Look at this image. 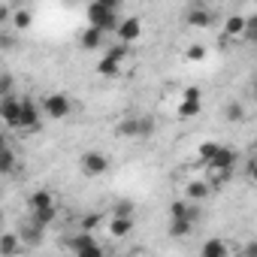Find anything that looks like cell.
I'll return each mask as SVG.
<instances>
[{
	"mask_svg": "<svg viewBox=\"0 0 257 257\" xmlns=\"http://www.w3.org/2000/svg\"><path fill=\"white\" fill-rule=\"evenodd\" d=\"M28 209H31V218H37V221H40V224H46V227L58 218L55 197H52L46 188H40V191H34V194L28 197Z\"/></svg>",
	"mask_w": 257,
	"mask_h": 257,
	"instance_id": "obj_1",
	"label": "cell"
},
{
	"mask_svg": "<svg viewBox=\"0 0 257 257\" xmlns=\"http://www.w3.org/2000/svg\"><path fill=\"white\" fill-rule=\"evenodd\" d=\"M85 16H88V25H97V28H103L106 34H109V31H118V25H121V19H118V10H109V7H103L100 0H91V4H88V10H85Z\"/></svg>",
	"mask_w": 257,
	"mask_h": 257,
	"instance_id": "obj_2",
	"label": "cell"
},
{
	"mask_svg": "<svg viewBox=\"0 0 257 257\" xmlns=\"http://www.w3.org/2000/svg\"><path fill=\"white\" fill-rule=\"evenodd\" d=\"M124 58H127V49H124V43H118L115 49H109V52L100 58V64H97V76H103V79L118 76V73H121V64H124Z\"/></svg>",
	"mask_w": 257,
	"mask_h": 257,
	"instance_id": "obj_3",
	"label": "cell"
},
{
	"mask_svg": "<svg viewBox=\"0 0 257 257\" xmlns=\"http://www.w3.org/2000/svg\"><path fill=\"white\" fill-rule=\"evenodd\" d=\"M43 112H46L52 121H61V118H67V115L73 112V100H70L67 94H49V97L43 100Z\"/></svg>",
	"mask_w": 257,
	"mask_h": 257,
	"instance_id": "obj_4",
	"label": "cell"
},
{
	"mask_svg": "<svg viewBox=\"0 0 257 257\" xmlns=\"http://www.w3.org/2000/svg\"><path fill=\"white\" fill-rule=\"evenodd\" d=\"M79 167H82L85 176L97 179V176H103V173L109 170V158H106L103 152H85V155L79 158Z\"/></svg>",
	"mask_w": 257,
	"mask_h": 257,
	"instance_id": "obj_5",
	"label": "cell"
},
{
	"mask_svg": "<svg viewBox=\"0 0 257 257\" xmlns=\"http://www.w3.org/2000/svg\"><path fill=\"white\" fill-rule=\"evenodd\" d=\"M67 248H70L73 254H82V257H100V254H103V248L94 242V236H91L88 230H82L79 236H73V239L67 242Z\"/></svg>",
	"mask_w": 257,
	"mask_h": 257,
	"instance_id": "obj_6",
	"label": "cell"
},
{
	"mask_svg": "<svg viewBox=\"0 0 257 257\" xmlns=\"http://www.w3.org/2000/svg\"><path fill=\"white\" fill-rule=\"evenodd\" d=\"M0 118H4L7 127L19 131V121H22V100L13 97V94H4V100H0Z\"/></svg>",
	"mask_w": 257,
	"mask_h": 257,
	"instance_id": "obj_7",
	"label": "cell"
},
{
	"mask_svg": "<svg viewBox=\"0 0 257 257\" xmlns=\"http://www.w3.org/2000/svg\"><path fill=\"white\" fill-rule=\"evenodd\" d=\"M115 37H118V43H124V46L137 43V40L143 37V22H140L137 16H127V19H121V25H118Z\"/></svg>",
	"mask_w": 257,
	"mask_h": 257,
	"instance_id": "obj_8",
	"label": "cell"
},
{
	"mask_svg": "<svg viewBox=\"0 0 257 257\" xmlns=\"http://www.w3.org/2000/svg\"><path fill=\"white\" fill-rule=\"evenodd\" d=\"M40 115H43L40 106H37L31 97H25V100H22V121H19V131H25V134H28V131H37V127H40Z\"/></svg>",
	"mask_w": 257,
	"mask_h": 257,
	"instance_id": "obj_9",
	"label": "cell"
},
{
	"mask_svg": "<svg viewBox=\"0 0 257 257\" xmlns=\"http://www.w3.org/2000/svg\"><path fill=\"white\" fill-rule=\"evenodd\" d=\"M103 37H106V31H103V28L88 25V28L82 31V37H79V46H82L85 52H94V49H100V46H103Z\"/></svg>",
	"mask_w": 257,
	"mask_h": 257,
	"instance_id": "obj_10",
	"label": "cell"
},
{
	"mask_svg": "<svg viewBox=\"0 0 257 257\" xmlns=\"http://www.w3.org/2000/svg\"><path fill=\"white\" fill-rule=\"evenodd\" d=\"M170 218H191V221H200V209L194 200H173L170 203Z\"/></svg>",
	"mask_w": 257,
	"mask_h": 257,
	"instance_id": "obj_11",
	"label": "cell"
},
{
	"mask_svg": "<svg viewBox=\"0 0 257 257\" xmlns=\"http://www.w3.org/2000/svg\"><path fill=\"white\" fill-rule=\"evenodd\" d=\"M248 31V16H227L224 22V37L233 40V37H245Z\"/></svg>",
	"mask_w": 257,
	"mask_h": 257,
	"instance_id": "obj_12",
	"label": "cell"
},
{
	"mask_svg": "<svg viewBox=\"0 0 257 257\" xmlns=\"http://www.w3.org/2000/svg\"><path fill=\"white\" fill-rule=\"evenodd\" d=\"M236 161H239V155H236L233 149L221 146V149H218V155L209 161V167H212V170H233V164H236Z\"/></svg>",
	"mask_w": 257,
	"mask_h": 257,
	"instance_id": "obj_13",
	"label": "cell"
},
{
	"mask_svg": "<svg viewBox=\"0 0 257 257\" xmlns=\"http://www.w3.org/2000/svg\"><path fill=\"white\" fill-rule=\"evenodd\" d=\"M131 230H134V215H115V218H112V224H109V233H112L115 239L127 236Z\"/></svg>",
	"mask_w": 257,
	"mask_h": 257,
	"instance_id": "obj_14",
	"label": "cell"
},
{
	"mask_svg": "<svg viewBox=\"0 0 257 257\" xmlns=\"http://www.w3.org/2000/svg\"><path fill=\"white\" fill-rule=\"evenodd\" d=\"M194 224L197 221H191V218H170V236L173 239H185V236L194 233Z\"/></svg>",
	"mask_w": 257,
	"mask_h": 257,
	"instance_id": "obj_15",
	"label": "cell"
},
{
	"mask_svg": "<svg viewBox=\"0 0 257 257\" xmlns=\"http://www.w3.org/2000/svg\"><path fill=\"white\" fill-rule=\"evenodd\" d=\"M115 134L124 137V140H140V118H124V121L115 127Z\"/></svg>",
	"mask_w": 257,
	"mask_h": 257,
	"instance_id": "obj_16",
	"label": "cell"
},
{
	"mask_svg": "<svg viewBox=\"0 0 257 257\" xmlns=\"http://www.w3.org/2000/svg\"><path fill=\"white\" fill-rule=\"evenodd\" d=\"M43 230H46V224H40L37 218H31V224H22V239H28L31 245H37L43 239Z\"/></svg>",
	"mask_w": 257,
	"mask_h": 257,
	"instance_id": "obj_17",
	"label": "cell"
},
{
	"mask_svg": "<svg viewBox=\"0 0 257 257\" xmlns=\"http://www.w3.org/2000/svg\"><path fill=\"white\" fill-rule=\"evenodd\" d=\"M191 28H209L212 25V13L209 10H203V7H197V10H191L188 13V19H185Z\"/></svg>",
	"mask_w": 257,
	"mask_h": 257,
	"instance_id": "obj_18",
	"label": "cell"
},
{
	"mask_svg": "<svg viewBox=\"0 0 257 257\" xmlns=\"http://www.w3.org/2000/svg\"><path fill=\"white\" fill-rule=\"evenodd\" d=\"M209 191H212V185H209V182H191V185L185 188V197H188V200H194V203H200V200H206V197H209Z\"/></svg>",
	"mask_w": 257,
	"mask_h": 257,
	"instance_id": "obj_19",
	"label": "cell"
},
{
	"mask_svg": "<svg viewBox=\"0 0 257 257\" xmlns=\"http://www.w3.org/2000/svg\"><path fill=\"white\" fill-rule=\"evenodd\" d=\"M227 251H230V248H227V242H221V239H206L203 248H200L203 257H221V254H227Z\"/></svg>",
	"mask_w": 257,
	"mask_h": 257,
	"instance_id": "obj_20",
	"label": "cell"
},
{
	"mask_svg": "<svg viewBox=\"0 0 257 257\" xmlns=\"http://www.w3.org/2000/svg\"><path fill=\"white\" fill-rule=\"evenodd\" d=\"M13 170H16V152L10 146H4V152H0V173L10 176Z\"/></svg>",
	"mask_w": 257,
	"mask_h": 257,
	"instance_id": "obj_21",
	"label": "cell"
},
{
	"mask_svg": "<svg viewBox=\"0 0 257 257\" xmlns=\"http://www.w3.org/2000/svg\"><path fill=\"white\" fill-rule=\"evenodd\" d=\"M200 100H185L182 97V103H179V118H197L200 115Z\"/></svg>",
	"mask_w": 257,
	"mask_h": 257,
	"instance_id": "obj_22",
	"label": "cell"
},
{
	"mask_svg": "<svg viewBox=\"0 0 257 257\" xmlns=\"http://www.w3.org/2000/svg\"><path fill=\"white\" fill-rule=\"evenodd\" d=\"M19 251V236L16 233H4V239H0V254L4 257H13Z\"/></svg>",
	"mask_w": 257,
	"mask_h": 257,
	"instance_id": "obj_23",
	"label": "cell"
},
{
	"mask_svg": "<svg viewBox=\"0 0 257 257\" xmlns=\"http://www.w3.org/2000/svg\"><path fill=\"white\" fill-rule=\"evenodd\" d=\"M224 118H227V121H233V124H236V121H242V118H245L242 103H239V100H230V103L224 106Z\"/></svg>",
	"mask_w": 257,
	"mask_h": 257,
	"instance_id": "obj_24",
	"label": "cell"
},
{
	"mask_svg": "<svg viewBox=\"0 0 257 257\" xmlns=\"http://www.w3.org/2000/svg\"><path fill=\"white\" fill-rule=\"evenodd\" d=\"M155 131H158V121H155L152 115H143V118H140V140L155 137Z\"/></svg>",
	"mask_w": 257,
	"mask_h": 257,
	"instance_id": "obj_25",
	"label": "cell"
},
{
	"mask_svg": "<svg viewBox=\"0 0 257 257\" xmlns=\"http://www.w3.org/2000/svg\"><path fill=\"white\" fill-rule=\"evenodd\" d=\"M218 149H221V146H218V143H203V146H200V149H197V158H200V161H203V164H209V161H212V158H215V155H218Z\"/></svg>",
	"mask_w": 257,
	"mask_h": 257,
	"instance_id": "obj_26",
	"label": "cell"
},
{
	"mask_svg": "<svg viewBox=\"0 0 257 257\" xmlns=\"http://www.w3.org/2000/svg\"><path fill=\"white\" fill-rule=\"evenodd\" d=\"M13 22H16V28H22V31H25V28H31V22H34V16H31L28 10H19V13L13 16Z\"/></svg>",
	"mask_w": 257,
	"mask_h": 257,
	"instance_id": "obj_27",
	"label": "cell"
},
{
	"mask_svg": "<svg viewBox=\"0 0 257 257\" xmlns=\"http://www.w3.org/2000/svg\"><path fill=\"white\" fill-rule=\"evenodd\" d=\"M245 40H248L251 46H257V13H254V16H248V31H245Z\"/></svg>",
	"mask_w": 257,
	"mask_h": 257,
	"instance_id": "obj_28",
	"label": "cell"
},
{
	"mask_svg": "<svg viewBox=\"0 0 257 257\" xmlns=\"http://www.w3.org/2000/svg\"><path fill=\"white\" fill-rule=\"evenodd\" d=\"M94 227H100V212H88L85 218H82V230H94Z\"/></svg>",
	"mask_w": 257,
	"mask_h": 257,
	"instance_id": "obj_29",
	"label": "cell"
},
{
	"mask_svg": "<svg viewBox=\"0 0 257 257\" xmlns=\"http://www.w3.org/2000/svg\"><path fill=\"white\" fill-rule=\"evenodd\" d=\"M112 212H115V215H134V203H131V200H118V203L112 206Z\"/></svg>",
	"mask_w": 257,
	"mask_h": 257,
	"instance_id": "obj_30",
	"label": "cell"
},
{
	"mask_svg": "<svg viewBox=\"0 0 257 257\" xmlns=\"http://www.w3.org/2000/svg\"><path fill=\"white\" fill-rule=\"evenodd\" d=\"M188 58H191V61H203V58H206V46H200V43L191 46V49H188Z\"/></svg>",
	"mask_w": 257,
	"mask_h": 257,
	"instance_id": "obj_31",
	"label": "cell"
},
{
	"mask_svg": "<svg viewBox=\"0 0 257 257\" xmlns=\"http://www.w3.org/2000/svg\"><path fill=\"white\" fill-rule=\"evenodd\" d=\"M182 97H185V100H203V91H200V88H185Z\"/></svg>",
	"mask_w": 257,
	"mask_h": 257,
	"instance_id": "obj_32",
	"label": "cell"
},
{
	"mask_svg": "<svg viewBox=\"0 0 257 257\" xmlns=\"http://www.w3.org/2000/svg\"><path fill=\"white\" fill-rule=\"evenodd\" d=\"M0 91H4V94L13 91V76H10V73H4V79H0Z\"/></svg>",
	"mask_w": 257,
	"mask_h": 257,
	"instance_id": "obj_33",
	"label": "cell"
},
{
	"mask_svg": "<svg viewBox=\"0 0 257 257\" xmlns=\"http://www.w3.org/2000/svg\"><path fill=\"white\" fill-rule=\"evenodd\" d=\"M248 179L257 185V158H251V161H248Z\"/></svg>",
	"mask_w": 257,
	"mask_h": 257,
	"instance_id": "obj_34",
	"label": "cell"
},
{
	"mask_svg": "<svg viewBox=\"0 0 257 257\" xmlns=\"http://www.w3.org/2000/svg\"><path fill=\"white\" fill-rule=\"evenodd\" d=\"M103 7H109V10H118L121 13V7H124V0H100Z\"/></svg>",
	"mask_w": 257,
	"mask_h": 257,
	"instance_id": "obj_35",
	"label": "cell"
},
{
	"mask_svg": "<svg viewBox=\"0 0 257 257\" xmlns=\"http://www.w3.org/2000/svg\"><path fill=\"white\" fill-rule=\"evenodd\" d=\"M242 254H245V257H257V242L245 245V248H242Z\"/></svg>",
	"mask_w": 257,
	"mask_h": 257,
	"instance_id": "obj_36",
	"label": "cell"
},
{
	"mask_svg": "<svg viewBox=\"0 0 257 257\" xmlns=\"http://www.w3.org/2000/svg\"><path fill=\"white\" fill-rule=\"evenodd\" d=\"M13 43H16V40H13L10 34H4V49H13Z\"/></svg>",
	"mask_w": 257,
	"mask_h": 257,
	"instance_id": "obj_37",
	"label": "cell"
},
{
	"mask_svg": "<svg viewBox=\"0 0 257 257\" xmlns=\"http://www.w3.org/2000/svg\"><path fill=\"white\" fill-rule=\"evenodd\" d=\"M254 97H257V82H254Z\"/></svg>",
	"mask_w": 257,
	"mask_h": 257,
	"instance_id": "obj_38",
	"label": "cell"
}]
</instances>
